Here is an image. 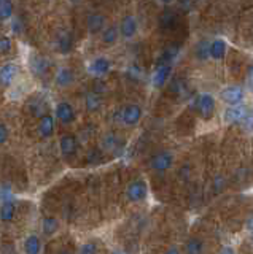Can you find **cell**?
<instances>
[{
    "instance_id": "6da1fadb",
    "label": "cell",
    "mask_w": 253,
    "mask_h": 254,
    "mask_svg": "<svg viewBox=\"0 0 253 254\" xmlns=\"http://www.w3.org/2000/svg\"><path fill=\"white\" fill-rule=\"evenodd\" d=\"M215 107H217L215 97H213L212 94L204 92L194 99V110L199 113L202 119H210L213 113H215Z\"/></svg>"
},
{
    "instance_id": "7a4b0ae2",
    "label": "cell",
    "mask_w": 253,
    "mask_h": 254,
    "mask_svg": "<svg viewBox=\"0 0 253 254\" xmlns=\"http://www.w3.org/2000/svg\"><path fill=\"white\" fill-rule=\"evenodd\" d=\"M88 73L94 78H104L110 70H112V61L105 56H97V58H94L88 62Z\"/></svg>"
},
{
    "instance_id": "3957f363",
    "label": "cell",
    "mask_w": 253,
    "mask_h": 254,
    "mask_svg": "<svg viewBox=\"0 0 253 254\" xmlns=\"http://www.w3.org/2000/svg\"><path fill=\"white\" fill-rule=\"evenodd\" d=\"M148 195V186L144 180H134L131 181L128 188H126V197H128L129 202H142L145 200Z\"/></svg>"
},
{
    "instance_id": "277c9868",
    "label": "cell",
    "mask_w": 253,
    "mask_h": 254,
    "mask_svg": "<svg viewBox=\"0 0 253 254\" xmlns=\"http://www.w3.org/2000/svg\"><path fill=\"white\" fill-rule=\"evenodd\" d=\"M142 115H144V111H142V107L137 105V103H129V105H126L121 113H120V119L124 126L128 127H134L140 123L142 119Z\"/></svg>"
},
{
    "instance_id": "5b68a950",
    "label": "cell",
    "mask_w": 253,
    "mask_h": 254,
    "mask_svg": "<svg viewBox=\"0 0 253 254\" xmlns=\"http://www.w3.org/2000/svg\"><path fill=\"white\" fill-rule=\"evenodd\" d=\"M172 64H166V62H161L158 61L156 67H155V71H153V76H152V84L156 89H160V87L166 86V83L169 81L170 78V73H172Z\"/></svg>"
},
{
    "instance_id": "8992f818",
    "label": "cell",
    "mask_w": 253,
    "mask_h": 254,
    "mask_svg": "<svg viewBox=\"0 0 253 254\" xmlns=\"http://www.w3.org/2000/svg\"><path fill=\"white\" fill-rule=\"evenodd\" d=\"M50 59L45 58V56L38 54V53H32L29 58V68L32 71L34 76H45L50 71Z\"/></svg>"
},
{
    "instance_id": "52a82bcc",
    "label": "cell",
    "mask_w": 253,
    "mask_h": 254,
    "mask_svg": "<svg viewBox=\"0 0 253 254\" xmlns=\"http://www.w3.org/2000/svg\"><path fill=\"white\" fill-rule=\"evenodd\" d=\"M245 91L241 86H228L220 91V100L226 105H239L244 102Z\"/></svg>"
},
{
    "instance_id": "ba28073f",
    "label": "cell",
    "mask_w": 253,
    "mask_h": 254,
    "mask_svg": "<svg viewBox=\"0 0 253 254\" xmlns=\"http://www.w3.org/2000/svg\"><path fill=\"white\" fill-rule=\"evenodd\" d=\"M173 161H175V157L170 151H160L150 159V167L156 172H166L173 165Z\"/></svg>"
},
{
    "instance_id": "9c48e42d",
    "label": "cell",
    "mask_w": 253,
    "mask_h": 254,
    "mask_svg": "<svg viewBox=\"0 0 253 254\" xmlns=\"http://www.w3.org/2000/svg\"><path fill=\"white\" fill-rule=\"evenodd\" d=\"M19 76V67L16 64H3L0 67V86L2 87H11L14 84V81Z\"/></svg>"
},
{
    "instance_id": "30bf717a",
    "label": "cell",
    "mask_w": 253,
    "mask_h": 254,
    "mask_svg": "<svg viewBox=\"0 0 253 254\" xmlns=\"http://www.w3.org/2000/svg\"><path fill=\"white\" fill-rule=\"evenodd\" d=\"M139 32V21L134 14H126L120 22V35L126 40H131Z\"/></svg>"
},
{
    "instance_id": "8fae6325",
    "label": "cell",
    "mask_w": 253,
    "mask_h": 254,
    "mask_svg": "<svg viewBox=\"0 0 253 254\" xmlns=\"http://www.w3.org/2000/svg\"><path fill=\"white\" fill-rule=\"evenodd\" d=\"M245 113H247V107L242 105V103H239V105H228V108L221 115V119H223L225 124H236L242 121Z\"/></svg>"
},
{
    "instance_id": "7c38bea8",
    "label": "cell",
    "mask_w": 253,
    "mask_h": 254,
    "mask_svg": "<svg viewBox=\"0 0 253 254\" xmlns=\"http://www.w3.org/2000/svg\"><path fill=\"white\" fill-rule=\"evenodd\" d=\"M54 115L59 119L62 124H72L77 118L75 108L72 107V103L69 102H59L56 107H54Z\"/></svg>"
},
{
    "instance_id": "4fadbf2b",
    "label": "cell",
    "mask_w": 253,
    "mask_h": 254,
    "mask_svg": "<svg viewBox=\"0 0 253 254\" xmlns=\"http://www.w3.org/2000/svg\"><path fill=\"white\" fill-rule=\"evenodd\" d=\"M75 81V73L72 68L69 67H59L54 73V84H56L59 89H66L70 87Z\"/></svg>"
},
{
    "instance_id": "5bb4252c",
    "label": "cell",
    "mask_w": 253,
    "mask_h": 254,
    "mask_svg": "<svg viewBox=\"0 0 253 254\" xmlns=\"http://www.w3.org/2000/svg\"><path fill=\"white\" fill-rule=\"evenodd\" d=\"M107 18L102 13H91L86 18V27L91 35H99L102 34V30L105 29Z\"/></svg>"
},
{
    "instance_id": "9a60e30c",
    "label": "cell",
    "mask_w": 253,
    "mask_h": 254,
    "mask_svg": "<svg viewBox=\"0 0 253 254\" xmlns=\"http://www.w3.org/2000/svg\"><path fill=\"white\" fill-rule=\"evenodd\" d=\"M59 149L64 157H72L78 149V140L74 133H64L59 140Z\"/></svg>"
},
{
    "instance_id": "2e32d148",
    "label": "cell",
    "mask_w": 253,
    "mask_h": 254,
    "mask_svg": "<svg viewBox=\"0 0 253 254\" xmlns=\"http://www.w3.org/2000/svg\"><path fill=\"white\" fill-rule=\"evenodd\" d=\"M54 127H56V121H54V116L46 113L40 118L37 126V132L40 135L42 138H50L51 135L54 133Z\"/></svg>"
},
{
    "instance_id": "e0dca14e",
    "label": "cell",
    "mask_w": 253,
    "mask_h": 254,
    "mask_svg": "<svg viewBox=\"0 0 253 254\" xmlns=\"http://www.w3.org/2000/svg\"><path fill=\"white\" fill-rule=\"evenodd\" d=\"M56 50L61 53V54H67L72 51L74 48V37L70 34L69 30H59L58 35H56Z\"/></svg>"
},
{
    "instance_id": "ac0fdd59",
    "label": "cell",
    "mask_w": 253,
    "mask_h": 254,
    "mask_svg": "<svg viewBox=\"0 0 253 254\" xmlns=\"http://www.w3.org/2000/svg\"><path fill=\"white\" fill-rule=\"evenodd\" d=\"M228 53V43L223 38H215L209 45V58L213 61H221L225 59V56Z\"/></svg>"
},
{
    "instance_id": "d6986e66",
    "label": "cell",
    "mask_w": 253,
    "mask_h": 254,
    "mask_svg": "<svg viewBox=\"0 0 253 254\" xmlns=\"http://www.w3.org/2000/svg\"><path fill=\"white\" fill-rule=\"evenodd\" d=\"M178 24V13L175 10H164L161 14H160V27L164 29V30H170L173 29Z\"/></svg>"
},
{
    "instance_id": "ffe728a7",
    "label": "cell",
    "mask_w": 253,
    "mask_h": 254,
    "mask_svg": "<svg viewBox=\"0 0 253 254\" xmlns=\"http://www.w3.org/2000/svg\"><path fill=\"white\" fill-rule=\"evenodd\" d=\"M14 213H16V205H14V202L10 200V198L3 200L2 205H0V221L10 222L14 218Z\"/></svg>"
},
{
    "instance_id": "44dd1931",
    "label": "cell",
    "mask_w": 253,
    "mask_h": 254,
    "mask_svg": "<svg viewBox=\"0 0 253 254\" xmlns=\"http://www.w3.org/2000/svg\"><path fill=\"white\" fill-rule=\"evenodd\" d=\"M102 107V97H100V94L97 92H89V94H86V97H84V108L86 111H89V113H94V111H99Z\"/></svg>"
},
{
    "instance_id": "7402d4cb",
    "label": "cell",
    "mask_w": 253,
    "mask_h": 254,
    "mask_svg": "<svg viewBox=\"0 0 253 254\" xmlns=\"http://www.w3.org/2000/svg\"><path fill=\"white\" fill-rule=\"evenodd\" d=\"M100 37H102V43H104V45H108V46L115 45L118 42V38L121 37L120 35V29H118L116 26H108V27H105L104 30H102Z\"/></svg>"
},
{
    "instance_id": "603a6c76",
    "label": "cell",
    "mask_w": 253,
    "mask_h": 254,
    "mask_svg": "<svg viewBox=\"0 0 253 254\" xmlns=\"http://www.w3.org/2000/svg\"><path fill=\"white\" fill-rule=\"evenodd\" d=\"M178 54H180V45H170L168 48H164V51L160 56V61L166 64H172L173 65V62L177 61Z\"/></svg>"
},
{
    "instance_id": "cb8c5ba5",
    "label": "cell",
    "mask_w": 253,
    "mask_h": 254,
    "mask_svg": "<svg viewBox=\"0 0 253 254\" xmlns=\"http://www.w3.org/2000/svg\"><path fill=\"white\" fill-rule=\"evenodd\" d=\"M42 245H40V238L37 235H29L24 240V253L26 254H40Z\"/></svg>"
},
{
    "instance_id": "d4e9b609",
    "label": "cell",
    "mask_w": 253,
    "mask_h": 254,
    "mask_svg": "<svg viewBox=\"0 0 253 254\" xmlns=\"http://www.w3.org/2000/svg\"><path fill=\"white\" fill-rule=\"evenodd\" d=\"M185 250H186V254H204V243L201 238L191 237L186 240Z\"/></svg>"
},
{
    "instance_id": "484cf974",
    "label": "cell",
    "mask_w": 253,
    "mask_h": 254,
    "mask_svg": "<svg viewBox=\"0 0 253 254\" xmlns=\"http://www.w3.org/2000/svg\"><path fill=\"white\" fill-rule=\"evenodd\" d=\"M58 227H59V221L56 218H53V216L43 218V221H42V229H43V234L45 235L54 234L58 230Z\"/></svg>"
},
{
    "instance_id": "4316f807",
    "label": "cell",
    "mask_w": 253,
    "mask_h": 254,
    "mask_svg": "<svg viewBox=\"0 0 253 254\" xmlns=\"http://www.w3.org/2000/svg\"><path fill=\"white\" fill-rule=\"evenodd\" d=\"M14 13V6L11 0H3L0 2V21H6L10 19Z\"/></svg>"
},
{
    "instance_id": "83f0119b",
    "label": "cell",
    "mask_w": 253,
    "mask_h": 254,
    "mask_svg": "<svg viewBox=\"0 0 253 254\" xmlns=\"http://www.w3.org/2000/svg\"><path fill=\"white\" fill-rule=\"evenodd\" d=\"M118 145H120V140L115 133H107L104 140H102V148L105 151H115L118 149Z\"/></svg>"
},
{
    "instance_id": "f1b7e54d",
    "label": "cell",
    "mask_w": 253,
    "mask_h": 254,
    "mask_svg": "<svg viewBox=\"0 0 253 254\" xmlns=\"http://www.w3.org/2000/svg\"><path fill=\"white\" fill-rule=\"evenodd\" d=\"M209 42H205V40H202V42L196 46V58L199 61H205L209 59Z\"/></svg>"
},
{
    "instance_id": "f546056e",
    "label": "cell",
    "mask_w": 253,
    "mask_h": 254,
    "mask_svg": "<svg viewBox=\"0 0 253 254\" xmlns=\"http://www.w3.org/2000/svg\"><path fill=\"white\" fill-rule=\"evenodd\" d=\"M13 50V42L10 37L0 35V54H8Z\"/></svg>"
},
{
    "instance_id": "4dcf8cb0",
    "label": "cell",
    "mask_w": 253,
    "mask_h": 254,
    "mask_svg": "<svg viewBox=\"0 0 253 254\" xmlns=\"http://www.w3.org/2000/svg\"><path fill=\"white\" fill-rule=\"evenodd\" d=\"M242 127L247 132H253V108L247 110V113H245V116L242 118Z\"/></svg>"
},
{
    "instance_id": "1f68e13d",
    "label": "cell",
    "mask_w": 253,
    "mask_h": 254,
    "mask_svg": "<svg viewBox=\"0 0 253 254\" xmlns=\"http://www.w3.org/2000/svg\"><path fill=\"white\" fill-rule=\"evenodd\" d=\"M77 254H97V243L94 242L83 243Z\"/></svg>"
},
{
    "instance_id": "d6a6232c",
    "label": "cell",
    "mask_w": 253,
    "mask_h": 254,
    "mask_svg": "<svg viewBox=\"0 0 253 254\" xmlns=\"http://www.w3.org/2000/svg\"><path fill=\"white\" fill-rule=\"evenodd\" d=\"M186 89V84L181 81V79H173L172 84H170V92L175 94V95H181Z\"/></svg>"
},
{
    "instance_id": "836d02e7",
    "label": "cell",
    "mask_w": 253,
    "mask_h": 254,
    "mask_svg": "<svg viewBox=\"0 0 253 254\" xmlns=\"http://www.w3.org/2000/svg\"><path fill=\"white\" fill-rule=\"evenodd\" d=\"M8 137H10L8 126L5 123H0V145H3V143L8 141Z\"/></svg>"
},
{
    "instance_id": "e575fe53",
    "label": "cell",
    "mask_w": 253,
    "mask_h": 254,
    "mask_svg": "<svg viewBox=\"0 0 253 254\" xmlns=\"http://www.w3.org/2000/svg\"><path fill=\"white\" fill-rule=\"evenodd\" d=\"M178 6L183 11H191L196 6V0H178Z\"/></svg>"
},
{
    "instance_id": "d590c367",
    "label": "cell",
    "mask_w": 253,
    "mask_h": 254,
    "mask_svg": "<svg viewBox=\"0 0 253 254\" xmlns=\"http://www.w3.org/2000/svg\"><path fill=\"white\" fill-rule=\"evenodd\" d=\"M247 86L250 87V91H253V67H250L249 75H247Z\"/></svg>"
},
{
    "instance_id": "8d00e7d4",
    "label": "cell",
    "mask_w": 253,
    "mask_h": 254,
    "mask_svg": "<svg viewBox=\"0 0 253 254\" xmlns=\"http://www.w3.org/2000/svg\"><path fill=\"white\" fill-rule=\"evenodd\" d=\"M220 254H236V253H234V250L231 248V246H225V248L220 251Z\"/></svg>"
},
{
    "instance_id": "74e56055",
    "label": "cell",
    "mask_w": 253,
    "mask_h": 254,
    "mask_svg": "<svg viewBox=\"0 0 253 254\" xmlns=\"http://www.w3.org/2000/svg\"><path fill=\"white\" fill-rule=\"evenodd\" d=\"M166 254H180V253H178V248H177V246H170V248H169L168 251H166Z\"/></svg>"
},
{
    "instance_id": "f35d334b",
    "label": "cell",
    "mask_w": 253,
    "mask_h": 254,
    "mask_svg": "<svg viewBox=\"0 0 253 254\" xmlns=\"http://www.w3.org/2000/svg\"><path fill=\"white\" fill-rule=\"evenodd\" d=\"M19 29H21V21H19V19H16V21H14V24H13V30L19 32Z\"/></svg>"
},
{
    "instance_id": "ab89813d",
    "label": "cell",
    "mask_w": 253,
    "mask_h": 254,
    "mask_svg": "<svg viewBox=\"0 0 253 254\" xmlns=\"http://www.w3.org/2000/svg\"><path fill=\"white\" fill-rule=\"evenodd\" d=\"M160 2H161L163 5H170V3L175 2V0H160Z\"/></svg>"
},
{
    "instance_id": "60d3db41",
    "label": "cell",
    "mask_w": 253,
    "mask_h": 254,
    "mask_svg": "<svg viewBox=\"0 0 253 254\" xmlns=\"http://www.w3.org/2000/svg\"><path fill=\"white\" fill-rule=\"evenodd\" d=\"M69 2L72 3V5H78V3H82L83 0H69Z\"/></svg>"
},
{
    "instance_id": "b9f144b4",
    "label": "cell",
    "mask_w": 253,
    "mask_h": 254,
    "mask_svg": "<svg viewBox=\"0 0 253 254\" xmlns=\"http://www.w3.org/2000/svg\"><path fill=\"white\" fill-rule=\"evenodd\" d=\"M59 254H74V251H70V250H64V251L59 253Z\"/></svg>"
},
{
    "instance_id": "7bdbcfd3",
    "label": "cell",
    "mask_w": 253,
    "mask_h": 254,
    "mask_svg": "<svg viewBox=\"0 0 253 254\" xmlns=\"http://www.w3.org/2000/svg\"><path fill=\"white\" fill-rule=\"evenodd\" d=\"M112 254H124V253H121V251H113Z\"/></svg>"
},
{
    "instance_id": "ee69618b",
    "label": "cell",
    "mask_w": 253,
    "mask_h": 254,
    "mask_svg": "<svg viewBox=\"0 0 253 254\" xmlns=\"http://www.w3.org/2000/svg\"><path fill=\"white\" fill-rule=\"evenodd\" d=\"M0 2H3V0H0Z\"/></svg>"
},
{
    "instance_id": "f6af8a7d",
    "label": "cell",
    "mask_w": 253,
    "mask_h": 254,
    "mask_svg": "<svg viewBox=\"0 0 253 254\" xmlns=\"http://www.w3.org/2000/svg\"><path fill=\"white\" fill-rule=\"evenodd\" d=\"M252 92H253V91H252Z\"/></svg>"
}]
</instances>
